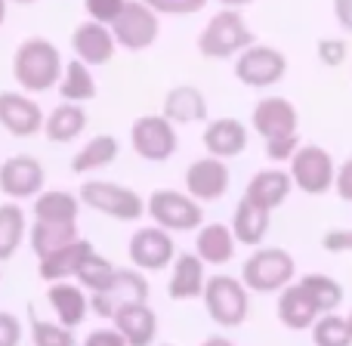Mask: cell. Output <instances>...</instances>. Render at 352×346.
<instances>
[{
    "mask_svg": "<svg viewBox=\"0 0 352 346\" xmlns=\"http://www.w3.org/2000/svg\"><path fill=\"white\" fill-rule=\"evenodd\" d=\"M62 72H65V65H62L59 50L43 37L22 41L16 56H12V78L19 80L25 93H47L59 87Z\"/></svg>",
    "mask_w": 352,
    "mask_h": 346,
    "instance_id": "obj_1",
    "label": "cell"
},
{
    "mask_svg": "<svg viewBox=\"0 0 352 346\" xmlns=\"http://www.w3.org/2000/svg\"><path fill=\"white\" fill-rule=\"evenodd\" d=\"M241 281L254 294H281L297 281V263L285 248H260L244 260Z\"/></svg>",
    "mask_w": 352,
    "mask_h": 346,
    "instance_id": "obj_2",
    "label": "cell"
},
{
    "mask_svg": "<svg viewBox=\"0 0 352 346\" xmlns=\"http://www.w3.org/2000/svg\"><path fill=\"white\" fill-rule=\"evenodd\" d=\"M248 47H254V31L248 28L241 12L229 6L210 16V22L198 34V50L207 59H229V56L244 53Z\"/></svg>",
    "mask_w": 352,
    "mask_h": 346,
    "instance_id": "obj_3",
    "label": "cell"
},
{
    "mask_svg": "<svg viewBox=\"0 0 352 346\" xmlns=\"http://www.w3.org/2000/svg\"><path fill=\"white\" fill-rule=\"evenodd\" d=\"M204 310L219 328H241L250 312V291L235 275H210L204 288Z\"/></svg>",
    "mask_w": 352,
    "mask_h": 346,
    "instance_id": "obj_4",
    "label": "cell"
},
{
    "mask_svg": "<svg viewBox=\"0 0 352 346\" xmlns=\"http://www.w3.org/2000/svg\"><path fill=\"white\" fill-rule=\"evenodd\" d=\"M78 195L90 210L111 219H121V223L142 219V213L148 207V201H142V195L136 188L121 186V182H109V180H87Z\"/></svg>",
    "mask_w": 352,
    "mask_h": 346,
    "instance_id": "obj_5",
    "label": "cell"
},
{
    "mask_svg": "<svg viewBox=\"0 0 352 346\" xmlns=\"http://www.w3.org/2000/svg\"><path fill=\"white\" fill-rule=\"evenodd\" d=\"M146 213L155 219V226L167 232H198L204 226V207L188 192L179 188H155L148 195Z\"/></svg>",
    "mask_w": 352,
    "mask_h": 346,
    "instance_id": "obj_6",
    "label": "cell"
},
{
    "mask_svg": "<svg viewBox=\"0 0 352 346\" xmlns=\"http://www.w3.org/2000/svg\"><path fill=\"white\" fill-rule=\"evenodd\" d=\"M337 161L324 146H300L297 155L291 158V176L294 188H300L303 195H328L334 192L337 182Z\"/></svg>",
    "mask_w": 352,
    "mask_h": 346,
    "instance_id": "obj_7",
    "label": "cell"
},
{
    "mask_svg": "<svg viewBox=\"0 0 352 346\" xmlns=\"http://www.w3.org/2000/svg\"><path fill=\"white\" fill-rule=\"evenodd\" d=\"M130 146L142 161L161 164V161H170L176 155L179 136H176L173 121H167L164 115H142L130 127Z\"/></svg>",
    "mask_w": 352,
    "mask_h": 346,
    "instance_id": "obj_8",
    "label": "cell"
},
{
    "mask_svg": "<svg viewBox=\"0 0 352 346\" xmlns=\"http://www.w3.org/2000/svg\"><path fill=\"white\" fill-rule=\"evenodd\" d=\"M287 74V59L281 50L266 47V43H254L235 59V78L250 90H266L275 87Z\"/></svg>",
    "mask_w": 352,
    "mask_h": 346,
    "instance_id": "obj_9",
    "label": "cell"
},
{
    "mask_svg": "<svg viewBox=\"0 0 352 346\" xmlns=\"http://www.w3.org/2000/svg\"><path fill=\"white\" fill-rule=\"evenodd\" d=\"M109 28H111V34H115L118 47L140 53V50H148L155 41H158L161 25H158V12H155L148 3H142V0H127L124 12L109 25Z\"/></svg>",
    "mask_w": 352,
    "mask_h": 346,
    "instance_id": "obj_10",
    "label": "cell"
},
{
    "mask_svg": "<svg viewBox=\"0 0 352 346\" xmlns=\"http://www.w3.org/2000/svg\"><path fill=\"white\" fill-rule=\"evenodd\" d=\"M130 263L142 272H161V269L173 266L176 260V241L167 229L161 226H142L130 235Z\"/></svg>",
    "mask_w": 352,
    "mask_h": 346,
    "instance_id": "obj_11",
    "label": "cell"
},
{
    "mask_svg": "<svg viewBox=\"0 0 352 346\" xmlns=\"http://www.w3.org/2000/svg\"><path fill=\"white\" fill-rule=\"evenodd\" d=\"M47 171L34 155H12L0 164V192L10 201H34L43 192Z\"/></svg>",
    "mask_w": 352,
    "mask_h": 346,
    "instance_id": "obj_12",
    "label": "cell"
},
{
    "mask_svg": "<svg viewBox=\"0 0 352 346\" xmlns=\"http://www.w3.org/2000/svg\"><path fill=\"white\" fill-rule=\"evenodd\" d=\"M250 127L263 136V142L287 140V136H300V115L294 109L291 99L285 96H266L254 105L250 115Z\"/></svg>",
    "mask_w": 352,
    "mask_h": 346,
    "instance_id": "obj_13",
    "label": "cell"
},
{
    "mask_svg": "<svg viewBox=\"0 0 352 346\" xmlns=\"http://www.w3.org/2000/svg\"><path fill=\"white\" fill-rule=\"evenodd\" d=\"M43 111L41 105L31 96L16 90H3L0 93V127L16 140H31L43 130Z\"/></svg>",
    "mask_w": 352,
    "mask_h": 346,
    "instance_id": "obj_14",
    "label": "cell"
},
{
    "mask_svg": "<svg viewBox=\"0 0 352 346\" xmlns=\"http://www.w3.org/2000/svg\"><path fill=\"white\" fill-rule=\"evenodd\" d=\"M229 182H232L229 164L223 158H213V155H204V158L192 161L186 167V192L201 204L219 201L229 192Z\"/></svg>",
    "mask_w": 352,
    "mask_h": 346,
    "instance_id": "obj_15",
    "label": "cell"
},
{
    "mask_svg": "<svg viewBox=\"0 0 352 346\" xmlns=\"http://www.w3.org/2000/svg\"><path fill=\"white\" fill-rule=\"evenodd\" d=\"M115 47H118V41H115V34H111V28L102 22H93V19L80 22L72 34L74 56H78L80 62H87L90 68L109 65L111 56H115Z\"/></svg>",
    "mask_w": 352,
    "mask_h": 346,
    "instance_id": "obj_16",
    "label": "cell"
},
{
    "mask_svg": "<svg viewBox=\"0 0 352 346\" xmlns=\"http://www.w3.org/2000/svg\"><path fill=\"white\" fill-rule=\"evenodd\" d=\"M275 316L285 325L287 331H312V325L324 316L318 310V303L312 300V294L300 285V279L294 285H287L285 291L278 294V303H275Z\"/></svg>",
    "mask_w": 352,
    "mask_h": 346,
    "instance_id": "obj_17",
    "label": "cell"
},
{
    "mask_svg": "<svg viewBox=\"0 0 352 346\" xmlns=\"http://www.w3.org/2000/svg\"><path fill=\"white\" fill-rule=\"evenodd\" d=\"M47 303L56 312V322L65 325V328H78V325H84L87 312H90V294L72 279L53 281L47 291Z\"/></svg>",
    "mask_w": 352,
    "mask_h": 346,
    "instance_id": "obj_18",
    "label": "cell"
},
{
    "mask_svg": "<svg viewBox=\"0 0 352 346\" xmlns=\"http://www.w3.org/2000/svg\"><path fill=\"white\" fill-rule=\"evenodd\" d=\"M204 266L207 263L201 260L195 250H182V254H176V260L170 266V281H167V294H170V300L204 297V288H207Z\"/></svg>",
    "mask_w": 352,
    "mask_h": 346,
    "instance_id": "obj_19",
    "label": "cell"
},
{
    "mask_svg": "<svg viewBox=\"0 0 352 346\" xmlns=\"http://www.w3.org/2000/svg\"><path fill=\"white\" fill-rule=\"evenodd\" d=\"M294 188V176L291 171H281V167H266V171H256L250 176L248 188H244V198H250L254 204L266 207V210H278L287 201Z\"/></svg>",
    "mask_w": 352,
    "mask_h": 346,
    "instance_id": "obj_20",
    "label": "cell"
},
{
    "mask_svg": "<svg viewBox=\"0 0 352 346\" xmlns=\"http://www.w3.org/2000/svg\"><path fill=\"white\" fill-rule=\"evenodd\" d=\"M201 142H204L207 155H213V158H235L248 149V127L238 118H217L204 127Z\"/></svg>",
    "mask_w": 352,
    "mask_h": 346,
    "instance_id": "obj_21",
    "label": "cell"
},
{
    "mask_svg": "<svg viewBox=\"0 0 352 346\" xmlns=\"http://www.w3.org/2000/svg\"><path fill=\"white\" fill-rule=\"evenodd\" d=\"M111 322L130 346H152L158 337V316L148 303H124Z\"/></svg>",
    "mask_w": 352,
    "mask_h": 346,
    "instance_id": "obj_22",
    "label": "cell"
},
{
    "mask_svg": "<svg viewBox=\"0 0 352 346\" xmlns=\"http://www.w3.org/2000/svg\"><path fill=\"white\" fill-rule=\"evenodd\" d=\"M232 232H235V241L244 244V248H260L266 241L269 229H272V210L254 204L250 198H241L235 204V213H232Z\"/></svg>",
    "mask_w": 352,
    "mask_h": 346,
    "instance_id": "obj_23",
    "label": "cell"
},
{
    "mask_svg": "<svg viewBox=\"0 0 352 346\" xmlns=\"http://www.w3.org/2000/svg\"><path fill=\"white\" fill-rule=\"evenodd\" d=\"M93 250L96 248H93L87 238H78V241L65 244V248L56 250V254L37 260V275H41V281H47V285H53V281H68L78 275V269L84 266V260Z\"/></svg>",
    "mask_w": 352,
    "mask_h": 346,
    "instance_id": "obj_24",
    "label": "cell"
},
{
    "mask_svg": "<svg viewBox=\"0 0 352 346\" xmlns=\"http://www.w3.org/2000/svg\"><path fill=\"white\" fill-rule=\"evenodd\" d=\"M235 232L232 226L223 223H204L198 232H195V254L207 263V266H226L235 257Z\"/></svg>",
    "mask_w": 352,
    "mask_h": 346,
    "instance_id": "obj_25",
    "label": "cell"
},
{
    "mask_svg": "<svg viewBox=\"0 0 352 346\" xmlns=\"http://www.w3.org/2000/svg\"><path fill=\"white\" fill-rule=\"evenodd\" d=\"M161 115L173 124H198L207 121V99L198 87L179 84L173 90H167L164 105H161Z\"/></svg>",
    "mask_w": 352,
    "mask_h": 346,
    "instance_id": "obj_26",
    "label": "cell"
},
{
    "mask_svg": "<svg viewBox=\"0 0 352 346\" xmlns=\"http://www.w3.org/2000/svg\"><path fill=\"white\" fill-rule=\"evenodd\" d=\"M80 204H84L80 195H72L65 188H43L31 204V213L43 223H78Z\"/></svg>",
    "mask_w": 352,
    "mask_h": 346,
    "instance_id": "obj_27",
    "label": "cell"
},
{
    "mask_svg": "<svg viewBox=\"0 0 352 346\" xmlns=\"http://www.w3.org/2000/svg\"><path fill=\"white\" fill-rule=\"evenodd\" d=\"M78 223H43V219H34V226L28 229V241L31 250H34L37 260L62 250L65 244L78 241Z\"/></svg>",
    "mask_w": 352,
    "mask_h": 346,
    "instance_id": "obj_28",
    "label": "cell"
},
{
    "mask_svg": "<svg viewBox=\"0 0 352 346\" xmlns=\"http://www.w3.org/2000/svg\"><path fill=\"white\" fill-rule=\"evenodd\" d=\"M87 130V111L78 102H62L47 115L43 133L50 142H74Z\"/></svg>",
    "mask_w": 352,
    "mask_h": 346,
    "instance_id": "obj_29",
    "label": "cell"
},
{
    "mask_svg": "<svg viewBox=\"0 0 352 346\" xmlns=\"http://www.w3.org/2000/svg\"><path fill=\"white\" fill-rule=\"evenodd\" d=\"M118 152H121V142L111 133H99V136H93L90 142H84L80 152H74L72 171L74 173H96V171H102V167L115 164Z\"/></svg>",
    "mask_w": 352,
    "mask_h": 346,
    "instance_id": "obj_30",
    "label": "cell"
},
{
    "mask_svg": "<svg viewBox=\"0 0 352 346\" xmlns=\"http://www.w3.org/2000/svg\"><path fill=\"white\" fill-rule=\"evenodd\" d=\"M28 235V217H25L19 201H3L0 204V263L12 260L19 244Z\"/></svg>",
    "mask_w": 352,
    "mask_h": 346,
    "instance_id": "obj_31",
    "label": "cell"
},
{
    "mask_svg": "<svg viewBox=\"0 0 352 346\" xmlns=\"http://www.w3.org/2000/svg\"><path fill=\"white\" fill-rule=\"evenodd\" d=\"M59 96L62 102H87V99H96V80H93V72L87 62H80L74 56L72 62L65 65L59 80Z\"/></svg>",
    "mask_w": 352,
    "mask_h": 346,
    "instance_id": "obj_32",
    "label": "cell"
},
{
    "mask_svg": "<svg viewBox=\"0 0 352 346\" xmlns=\"http://www.w3.org/2000/svg\"><path fill=\"white\" fill-rule=\"evenodd\" d=\"M118 269L121 266H115L109 257H102V254L93 250V254L84 260V266L78 269L74 281H78L80 288H87L90 294H109L118 281Z\"/></svg>",
    "mask_w": 352,
    "mask_h": 346,
    "instance_id": "obj_33",
    "label": "cell"
},
{
    "mask_svg": "<svg viewBox=\"0 0 352 346\" xmlns=\"http://www.w3.org/2000/svg\"><path fill=\"white\" fill-rule=\"evenodd\" d=\"M300 285L312 294V300L318 303V310H322V312H337V310H340V303H343V297H346L340 281L331 279V275H324V272L300 275Z\"/></svg>",
    "mask_w": 352,
    "mask_h": 346,
    "instance_id": "obj_34",
    "label": "cell"
},
{
    "mask_svg": "<svg viewBox=\"0 0 352 346\" xmlns=\"http://www.w3.org/2000/svg\"><path fill=\"white\" fill-rule=\"evenodd\" d=\"M148 279L142 275V269H118V281L109 291V297L115 300V306L121 310L124 303H146L148 300Z\"/></svg>",
    "mask_w": 352,
    "mask_h": 346,
    "instance_id": "obj_35",
    "label": "cell"
},
{
    "mask_svg": "<svg viewBox=\"0 0 352 346\" xmlns=\"http://www.w3.org/2000/svg\"><path fill=\"white\" fill-rule=\"evenodd\" d=\"M312 343L316 346H352L349 318L340 316V312H324L312 325Z\"/></svg>",
    "mask_w": 352,
    "mask_h": 346,
    "instance_id": "obj_36",
    "label": "cell"
},
{
    "mask_svg": "<svg viewBox=\"0 0 352 346\" xmlns=\"http://www.w3.org/2000/svg\"><path fill=\"white\" fill-rule=\"evenodd\" d=\"M31 343L34 346H78L74 328H65L59 322H43V318L31 322Z\"/></svg>",
    "mask_w": 352,
    "mask_h": 346,
    "instance_id": "obj_37",
    "label": "cell"
},
{
    "mask_svg": "<svg viewBox=\"0 0 352 346\" xmlns=\"http://www.w3.org/2000/svg\"><path fill=\"white\" fill-rule=\"evenodd\" d=\"M316 53H318V62H322V65L340 68L349 56V43L343 41V37H322L318 47H316Z\"/></svg>",
    "mask_w": 352,
    "mask_h": 346,
    "instance_id": "obj_38",
    "label": "cell"
},
{
    "mask_svg": "<svg viewBox=\"0 0 352 346\" xmlns=\"http://www.w3.org/2000/svg\"><path fill=\"white\" fill-rule=\"evenodd\" d=\"M127 0H84V10L93 22H102V25H111L118 16L124 12Z\"/></svg>",
    "mask_w": 352,
    "mask_h": 346,
    "instance_id": "obj_39",
    "label": "cell"
},
{
    "mask_svg": "<svg viewBox=\"0 0 352 346\" xmlns=\"http://www.w3.org/2000/svg\"><path fill=\"white\" fill-rule=\"evenodd\" d=\"M142 3H148L158 16H192L204 10L207 0H142Z\"/></svg>",
    "mask_w": 352,
    "mask_h": 346,
    "instance_id": "obj_40",
    "label": "cell"
},
{
    "mask_svg": "<svg viewBox=\"0 0 352 346\" xmlns=\"http://www.w3.org/2000/svg\"><path fill=\"white\" fill-rule=\"evenodd\" d=\"M300 149V136H287V140H275V142H266V155L269 161H275V164H291V158L297 155Z\"/></svg>",
    "mask_w": 352,
    "mask_h": 346,
    "instance_id": "obj_41",
    "label": "cell"
},
{
    "mask_svg": "<svg viewBox=\"0 0 352 346\" xmlns=\"http://www.w3.org/2000/svg\"><path fill=\"white\" fill-rule=\"evenodd\" d=\"M22 343V322L19 316L0 310V346H19Z\"/></svg>",
    "mask_w": 352,
    "mask_h": 346,
    "instance_id": "obj_42",
    "label": "cell"
},
{
    "mask_svg": "<svg viewBox=\"0 0 352 346\" xmlns=\"http://www.w3.org/2000/svg\"><path fill=\"white\" fill-rule=\"evenodd\" d=\"M322 248L331 254H352V229H331L322 235Z\"/></svg>",
    "mask_w": 352,
    "mask_h": 346,
    "instance_id": "obj_43",
    "label": "cell"
},
{
    "mask_svg": "<svg viewBox=\"0 0 352 346\" xmlns=\"http://www.w3.org/2000/svg\"><path fill=\"white\" fill-rule=\"evenodd\" d=\"M80 346H130V343L124 340V334L118 328H96L84 337Z\"/></svg>",
    "mask_w": 352,
    "mask_h": 346,
    "instance_id": "obj_44",
    "label": "cell"
},
{
    "mask_svg": "<svg viewBox=\"0 0 352 346\" xmlns=\"http://www.w3.org/2000/svg\"><path fill=\"white\" fill-rule=\"evenodd\" d=\"M334 192L340 195V201H349L352 204V155L337 167V182H334Z\"/></svg>",
    "mask_w": 352,
    "mask_h": 346,
    "instance_id": "obj_45",
    "label": "cell"
},
{
    "mask_svg": "<svg viewBox=\"0 0 352 346\" xmlns=\"http://www.w3.org/2000/svg\"><path fill=\"white\" fill-rule=\"evenodd\" d=\"M90 312L93 316H99V318H115L118 306H115V300H111L109 294H90Z\"/></svg>",
    "mask_w": 352,
    "mask_h": 346,
    "instance_id": "obj_46",
    "label": "cell"
},
{
    "mask_svg": "<svg viewBox=\"0 0 352 346\" xmlns=\"http://www.w3.org/2000/svg\"><path fill=\"white\" fill-rule=\"evenodd\" d=\"M334 19L346 34H352V0H334Z\"/></svg>",
    "mask_w": 352,
    "mask_h": 346,
    "instance_id": "obj_47",
    "label": "cell"
},
{
    "mask_svg": "<svg viewBox=\"0 0 352 346\" xmlns=\"http://www.w3.org/2000/svg\"><path fill=\"white\" fill-rule=\"evenodd\" d=\"M201 346H235V343H232L229 337H217V334H213V337H207Z\"/></svg>",
    "mask_w": 352,
    "mask_h": 346,
    "instance_id": "obj_48",
    "label": "cell"
},
{
    "mask_svg": "<svg viewBox=\"0 0 352 346\" xmlns=\"http://www.w3.org/2000/svg\"><path fill=\"white\" fill-rule=\"evenodd\" d=\"M223 6H229V10H238V6H248V3H254V0H219Z\"/></svg>",
    "mask_w": 352,
    "mask_h": 346,
    "instance_id": "obj_49",
    "label": "cell"
},
{
    "mask_svg": "<svg viewBox=\"0 0 352 346\" xmlns=\"http://www.w3.org/2000/svg\"><path fill=\"white\" fill-rule=\"evenodd\" d=\"M6 3H10V0H0V25H3V19H6Z\"/></svg>",
    "mask_w": 352,
    "mask_h": 346,
    "instance_id": "obj_50",
    "label": "cell"
},
{
    "mask_svg": "<svg viewBox=\"0 0 352 346\" xmlns=\"http://www.w3.org/2000/svg\"><path fill=\"white\" fill-rule=\"evenodd\" d=\"M10 3H34V0H10Z\"/></svg>",
    "mask_w": 352,
    "mask_h": 346,
    "instance_id": "obj_51",
    "label": "cell"
},
{
    "mask_svg": "<svg viewBox=\"0 0 352 346\" xmlns=\"http://www.w3.org/2000/svg\"><path fill=\"white\" fill-rule=\"evenodd\" d=\"M346 318H349V331H352V312H349V316H346Z\"/></svg>",
    "mask_w": 352,
    "mask_h": 346,
    "instance_id": "obj_52",
    "label": "cell"
},
{
    "mask_svg": "<svg viewBox=\"0 0 352 346\" xmlns=\"http://www.w3.org/2000/svg\"><path fill=\"white\" fill-rule=\"evenodd\" d=\"M161 346H173V343H161Z\"/></svg>",
    "mask_w": 352,
    "mask_h": 346,
    "instance_id": "obj_53",
    "label": "cell"
}]
</instances>
